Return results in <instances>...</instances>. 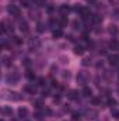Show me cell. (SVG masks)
Here are the masks:
<instances>
[{
	"instance_id": "e575fe53",
	"label": "cell",
	"mask_w": 119,
	"mask_h": 121,
	"mask_svg": "<svg viewBox=\"0 0 119 121\" xmlns=\"http://www.w3.org/2000/svg\"><path fill=\"white\" fill-rule=\"evenodd\" d=\"M90 63H91V59H84L83 60V65H84V66H87V65H90Z\"/></svg>"
},
{
	"instance_id": "9a60e30c",
	"label": "cell",
	"mask_w": 119,
	"mask_h": 121,
	"mask_svg": "<svg viewBox=\"0 0 119 121\" xmlns=\"http://www.w3.org/2000/svg\"><path fill=\"white\" fill-rule=\"evenodd\" d=\"M67 99H70V100H79V91L77 90H70L67 93Z\"/></svg>"
},
{
	"instance_id": "d6986e66",
	"label": "cell",
	"mask_w": 119,
	"mask_h": 121,
	"mask_svg": "<svg viewBox=\"0 0 119 121\" xmlns=\"http://www.w3.org/2000/svg\"><path fill=\"white\" fill-rule=\"evenodd\" d=\"M62 35H63V31H62V28H56V30H53V32H52V37H53L55 39L60 38Z\"/></svg>"
},
{
	"instance_id": "8fae6325",
	"label": "cell",
	"mask_w": 119,
	"mask_h": 121,
	"mask_svg": "<svg viewBox=\"0 0 119 121\" xmlns=\"http://www.w3.org/2000/svg\"><path fill=\"white\" fill-rule=\"evenodd\" d=\"M18 26H20V27H18L20 31H21V32H24V34H27L28 30H30V28H28V23H27V21H24V20H23V21H20V24H18Z\"/></svg>"
},
{
	"instance_id": "e0dca14e",
	"label": "cell",
	"mask_w": 119,
	"mask_h": 121,
	"mask_svg": "<svg viewBox=\"0 0 119 121\" xmlns=\"http://www.w3.org/2000/svg\"><path fill=\"white\" fill-rule=\"evenodd\" d=\"M83 96H84V97H92V89L88 87V86H84V89H83Z\"/></svg>"
},
{
	"instance_id": "f546056e",
	"label": "cell",
	"mask_w": 119,
	"mask_h": 121,
	"mask_svg": "<svg viewBox=\"0 0 119 121\" xmlns=\"http://www.w3.org/2000/svg\"><path fill=\"white\" fill-rule=\"evenodd\" d=\"M38 86H45L46 85V80H45V78H38V83H36Z\"/></svg>"
},
{
	"instance_id": "484cf974",
	"label": "cell",
	"mask_w": 119,
	"mask_h": 121,
	"mask_svg": "<svg viewBox=\"0 0 119 121\" xmlns=\"http://www.w3.org/2000/svg\"><path fill=\"white\" fill-rule=\"evenodd\" d=\"M109 32H111L112 35H116V34L119 32L118 27H116V26H109Z\"/></svg>"
},
{
	"instance_id": "4316f807",
	"label": "cell",
	"mask_w": 119,
	"mask_h": 121,
	"mask_svg": "<svg viewBox=\"0 0 119 121\" xmlns=\"http://www.w3.org/2000/svg\"><path fill=\"white\" fill-rule=\"evenodd\" d=\"M111 116H112L114 118L119 120V110H116V108H112V110H111Z\"/></svg>"
},
{
	"instance_id": "3957f363",
	"label": "cell",
	"mask_w": 119,
	"mask_h": 121,
	"mask_svg": "<svg viewBox=\"0 0 119 121\" xmlns=\"http://www.w3.org/2000/svg\"><path fill=\"white\" fill-rule=\"evenodd\" d=\"M6 94H8V96H4V99H8V100H13V101H20L21 99H23V96L20 94V93H17V91H6L4 90Z\"/></svg>"
},
{
	"instance_id": "2e32d148",
	"label": "cell",
	"mask_w": 119,
	"mask_h": 121,
	"mask_svg": "<svg viewBox=\"0 0 119 121\" xmlns=\"http://www.w3.org/2000/svg\"><path fill=\"white\" fill-rule=\"evenodd\" d=\"M67 23H69V20H67V16H60L59 18V27H66L67 26Z\"/></svg>"
},
{
	"instance_id": "5b68a950",
	"label": "cell",
	"mask_w": 119,
	"mask_h": 121,
	"mask_svg": "<svg viewBox=\"0 0 119 121\" xmlns=\"http://www.w3.org/2000/svg\"><path fill=\"white\" fill-rule=\"evenodd\" d=\"M7 11H8V14H10V16H13V17H18V16H20V13H21V11H20V9H18L16 4H10V6L7 7Z\"/></svg>"
},
{
	"instance_id": "1f68e13d",
	"label": "cell",
	"mask_w": 119,
	"mask_h": 121,
	"mask_svg": "<svg viewBox=\"0 0 119 121\" xmlns=\"http://www.w3.org/2000/svg\"><path fill=\"white\" fill-rule=\"evenodd\" d=\"M34 106H35L36 108H41V107H42V100H35V101H34Z\"/></svg>"
},
{
	"instance_id": "f1b7e54d",
	"label": "cell",
	"mask_w": 119,
	"mask_h": 121,
	"mask_svg": "<svg viewBox=\"0 0 119 121\" xmlns=\"http://www.w3.org/2000/svg\"><path fill=\"white\" fill-rule=\"evenodd\" d=\"M13 41H14L17 45H21V44H23V39H21L20 37H17V35H14V37H13Z\"/></svg>"
},
{
	"instance_id": "30bf717a",
	"label": "cell",
	"mask_w": 119,
	"mask_h": 121,
	"mask_svg": "<svg viewBox=\"0 0 119 121\" xmlns=\"http://www.w3.org/2000/svg\"><path fill=\"white\" fill-rule=\"evenodd\" d=\"M17 113H18V117H20L21 120H23V118H27V116H28V110H27L25 107H20Z\"/></svg>"
},
{
	"instance_id": "4dcf8cb0",
	"label": "cell",
	"mask_w": 119,
	"mask_h": 121,
	"mask_svg": "<svg viewBox=\"0 0 119 121\" xmlns=\"http://www.w3.org/2000/svg\"><path fill=\"white\" fill-rule=\"evenodd\" d=\"M27 78H28L30 80H34V79H35V73H32L31 70H27Z\"/></svg>"
},
{
	"instance_id": "277c9868",
	"label": "cell",
	"mask_w": 119,
	"mask_h": 121,
	"mask_svg": "<svg viewBox=\"0 0 119 121\" xmlns=\"http://www.w3.org/2000/svg\"><path fill=\"white\" fill-rule=\"evenodd\" d=\"M83 114H84V117L88 118V120H95V118L98 117V111L94 110V108H86V110L83 111Z\"/></svg>"
},
{
	"instance_id": "9c48e42d",
	"label": "cell",
	"mask_w": 119,
	"mask_h": 121,
	"mask_svg": "<svg viewBox=\"0 0 119 121\" xmlns=\"http://www.w3.org/2000/svg\"><path fill=\"white\" fill-rule=\"evenodd\" d=\"M1 111H3V116H4V117H13V108H11V107L4 106V107L1 108Z\"/></svg>"
},
{
	"instance_id": "5bb4252c",
	"label": "cell",
	"mask_w": 119,
	"mask_h": 121,
	"mask_svg": "<svg viewBox=\"0 0 119 121\" xmlns=\"http://www.w3.org/2000/svg\"><path fill=\"white\" fill-rule=\"evenodd\" d=\"M59 11H60L62 16H67V14L70 13V7H69L67 4H62V6L59 7Z\"/></svg>"
},
{
	"instance_id": "ac0fdd59",
	"label": "cell",
	"mask_w": 119,
	"mask_h": 121,
	"mask_svg": "<svg viewBox=\"0 0 119 121\" xmlns=\"http://www.w3.org/2000/svg\"><path fill=\"white\" fill-rule=\"evenodd\" d=\"M84 51H86V49H84L83 45H76V47H74V54H76V55H83Z\"/></svg>"
},
{
	"instance_id": "603a6c76",
	"label": "cell",
	"mask_w": 119,
	"mask_h": 121,
	"mask_svg": "<svg viewBox=\"0 0 119 121\" xmlns=\"http://www.w3.org/2000/svg\"><path fill=\"white\" fill-rule=\"evenodd\" d=\"M45 30H46V26L39 21V23L36 24V31H38V32H45Z\"/></svg>"
},
{
	"instance_id": "74e56055",
	"label": "cell",
	"mask_w": 119,
	"mask_h": 121,
	"mask_svg": "<svg viewBox=\"0 0 119 121\" xmlns=\"http://www.w3.org/2000/svg\"><path fill=\"white\" fill-rule=\"evenodd\" d=\"M88 3H95V0H87Z\"/></svg>"
},
{
	"instance_id": "d590c367",
	"label": "cell",
	"mask_w": 119,
	"mask_h": 121,
	"mask_svg": "<svg viewBox=\"0 0 119 121\" xmlns=\"http://www.w3.org/2000/svg\"><path fill=\"white\" fill-rule=\"evenodd\" d=\"M73 24H74V28H80V23H79L77 20H76V21H74Z\"/></svg>"
},
{
	"instance_id": "d6a6232c",
	"label": "cell",
	"mask_w": 119,
	"mask_h": 121,
	"mask_svg": "<svg viewBox=\"0 0 119 121\" xmlns=\"http://www.w3.org/2000/svg\"><path fill=\"white\" fill-rule=\"evenodd\" d=\"M49 94H51V90L49 89H44L42 90V97H48Z\"/></svg>"
},
{
	"instance_id": "8992f818",
	"label": "cell",
	"mask_w": 119,
	"mask_h": 121,
	"mask_svg": "<svg viewBox=\"0 0 119 121\" xmlns=\"http://www.w3.org/2000/svg\"><path fill=\"white\" fill-rule=\"evenodd\" d=\"M18 79H20L18 73H10V75H7V78H6V82H7L8 85H16V83L18 82Z\"/></svg>"
},
{
	"instance_id": "6da1fadb",
	"label": "cell",
	"mask_w": 119,
	"mask_h": 121,
	"mask_svg": "<svg viewBox=\"0 0 119 121\" xmlns=\"http://www.w3.org/2000/svg\"><path fill=\"white\" fill-rule=\"evenodd\" d=\"M77 83L80 85V86H86L87 83H88L90 80V75L88 72H86V70H80L79 73H77Z\"/></svg>"
},
{
	"instance_id": "836d02e7",
	"label": "cell",
	"mask_w": 119,
	"mask_h": 121,
	"mask_svg": "<svg viewBox=\"0 0 119 121\" xmlns=\"http://www.w3.org/2000/svg\"><path fill=\"white\" fill-rule=\"evenodd\" d=\"M112 16L116 18V20H119V9H115L114 10V13H112Z\"/></svg>"
},
{
	"instance_id": "d4e9b609",
	"label": "cell",
	"mask_w": 119,
	"mask_h": 121,
	"mask_svg": "<svg viewBox=\"0 0 119 121\" xmlns=\"http://www.w3.org/2000/svg\"><path fill=\"white\" fill-rule=\"evenodd\" d=\"M71 118L74 121H80V118H81V113L80 111H74L73 114H71Z\"/></svg>"
},
{
	"instance_id": "ba28073f",
	"label": "cell",
	"mask_w": 119,
	"mask_h": 121,
	"mask_svg": "<svg viewBox=\"0 0 119 121\" xmlns=\"http://www.w3.org/2000/svg\"><path fill=\"white\" fill-rule=\"evenodd\" d=\"M24 91L28 93V94H36V86H34V83L32 85H27L24 87Z\"/></svg>"
},
{
	"instance_id": "4fadbf2b",
	"label": "cell",
	"mask_w": 119,
	"mask_h": 121,
	"mask_svg": "<svg viewBox=\"0 0 119 121\" xmlns=\"http://www.w3.org/2000/svg\"><path fill=\"white\" fill-rule=\"evenodd\" d=\"M108 60H109L111 65L116 66V65H119V55H109L108 56Z\"/></svg>"
},
{
	"instance_id": "7a4b0ae2",
	"label": "cell",
	"mask_w": 119,
	"mask_h": 121,
	"mask_svg": "<svg viewBox=\"0 0 119 121\" xmlns=\"http://www.w3.org/2000/svg\"><path fill=\"white\" fill-rule=\"evenodd\" d=\"M41 47V39L38 37H31L28 39V48L31 51H35V49H39Z\"/></svg>"
},
{
	"instance_id": "ffe728a7",
	"label": "cell",
	"mask_w": 119,
	"mask_h": 121,
	"mask_svg": "<svg viewBox=\"0 0 119 121\" xmlns=\"http://www.w3.org/2000/svg\"><path fill=\"white\" fill-rule=\"evenodd\" d=\"M1 60H3V65H4V66H11V58H10V56L3 55V56H1Z\"/></svg>"
},
{
	"instance_id": "83f0119b",
	"label": "cell",
	"mask_w": 119,
	"mask_h": 121,
	"mask_svg": "<svg viewBox=\"0 0 119 121\" xmlns=\"http://www.w3.org/2000/svg\"><path fill=\"white\" fill-rule=\"evenodd\" d=\"M32 1H35V0H21V4L24 7H30L31 4H32Z\"/></svg>"
},
{
	"instance_id": "7c38bea8",
	"label": "cell",
	"mask_w": 119,
	"mask_h": 121,
	"mask_svg": "<svg viewBox=\"0 0 119 121\" xmlns=\"http://www.w3.org/2000/svg\"><path fill=\"white\" fill-rule=\"evenodd\" d=\"M109 49H112V51H118L119 49V41L118 39H111L109 41Z\"/></svg>"
},
{
	"instance_id": "8d00e7d4",
	"label": "cell",
	"mask_w": 119,
	"mask_h": 121,
	"mask_svg": "<svg viewBox=\"0 0 119 121\" xmlns=\"http://www.w3.org/2000/svg\"><path fill=\"white\" fill-rule=\"evenodd\" d=\"M109 3H112V4H119V0H109Z\"/></svg>"
},
{
	"instance_id": "7402d4cb",
	"label": "cell",
	"mask_w": 119,
	"mask_h": 121,
	"mask_svg": "<svg viewBox=\"0 0 119 121\" xmlns=\"http://www.w3.org/2000/svg\"><path fill=\"white\" fill-rule=\"evenodd\" d=\"M107 106H108V107H111V108H114V107L116 106V100H115V99H112V97H109V99L107 100Z\"/></svg>"
},
{
	"instance_id": "52a82bcc",
	"label": "cell",
	"mask_w": 119,
	"mask_h": 121,
	"mask_svg": "<svg viewBox=\"0 0 119 121\" xmlns=\"http://www.w3.org/2000/svg\"><path fill=\"white\" fill-rule=\"evenodd\" d=\"M79 14H80V17L84 18V20H87V18H91V17H92V14H91V11H90L88 7H81L80 11H79Z\"/></svg>"
},
{
	"instance_id": "44dd1931",
	"label": "cell",
	"mask_w": 119,
	"mask_h": 121,
	"mask_svg": "<svg viewBox=\"0 0 119 121\" xmlns=\"http://www.w3.org/2000/svg\"><path fill=\"white\" fill-rule=\"evenodd\" d=\"M91 103H92V106H101L102 104V100H101V97H92L91 99Z\"/></svg>"
},
{
	"instance_id": "cb8c5ba5",
	"label": "cell",
	"mask_w": 119,
	"mask_h": 121,
	"mask_svg": "<svg viewBox=\"0 0 119 121\" xmlns=\"http://www.w3.org/2000/svg\"><path fill=\"white\" fill-rule=\"evenodd\" d=\"M91 18H92V21H94L95 24H98V23H101V21H102V17H101L99 14H92V17H91Z\"/></svg>"
},
{
	"instance_id": "f35d334b",
	"label": "cell",
	"mask_w": 119,
	"mask_h": 121,
	"mask_svg": "<svg viewBox=\"0 0 119 121\" xmlns=\"http://www.w3.org/2000/svg\"><path fill=\"white\" fill-rule=\"evenodd\" d=\"M25 121H30V120H25Z\"/></svg>"
}]
</instances>
